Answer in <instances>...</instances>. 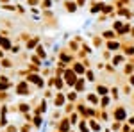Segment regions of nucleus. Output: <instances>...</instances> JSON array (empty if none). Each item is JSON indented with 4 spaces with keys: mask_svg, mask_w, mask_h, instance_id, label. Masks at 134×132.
<instances>
[{
    "mask_svg": "<svg viewBox=\"0 0 134 132\" xmlns=\"http://www.w3.org/2000/svg\"><path fill=\"white\" fill-rule=\"evenodd\" d=\"M90 102H91V104H97V102H98V98H97V96H93V95H91V96H90Z\"/></svg>",
    "mask_w": 134,
    "mask_h": 132,
    "instance_id": "f257e3e1",
    "label": "nucleus"
}]
</instances>
